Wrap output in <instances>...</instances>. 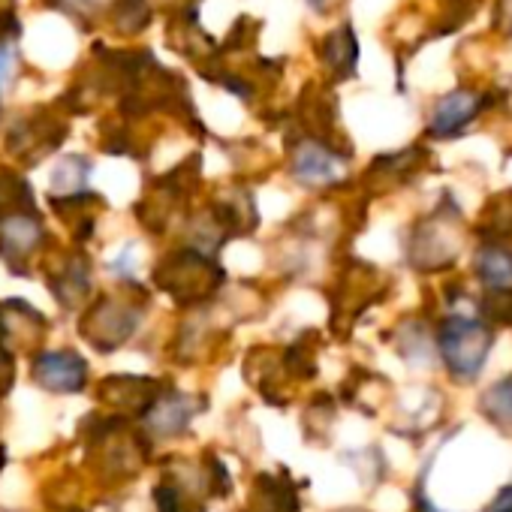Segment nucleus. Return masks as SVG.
Wrapping results in <instances>:
<instances>
[{
	"mask_svg": "<svg viewBox=\"0 0 512 512\" xmlns=\"http://www.w3.org/2000/svg\"><path fill=\"white\" fill-rule=\"evenodd\" d=\"M440 353L446 368L461 377L470 380L482 371L488 350H491V329L482 320H470V317H449L440 326L437 335Z\"/></svg>",
	"mask_w": 512,
	"mask_h": 512,
	"instance_id": "1",
	"label": "nucleus"
},
{
	"mask_svg": "<svg viewBox=\"0 0 512 512\" xmlns=\"http://www.w3.org/2000/svg\"><path fill=\"white\" fill-rule=\"evenodd\" d=\"M488 512H512V485H506V488L494 497V503L488 506Z\"/></svg>",
	"mask_w": 512,
	"mask_h": 512,
	"instance_id": "12",
	"label": "nucleus"
},
{
	"mask_svg": "<svg viewBox=\"0 0 512 512\" xmlns=\"http://www.w3.org/2000/svg\"><path fill=\"white\" fill-rule=\"evenodd\" d=\"M91 320L100 326L97 332H91V344H94L97 350L109 353V350H115L118 344H124V341L133 335V329H136V323H139V314L130 311L127 305L115 302V299H106V302L91 314Z\"/></svg>",
	"mask_w": 512,
	"mask_h": 512,
	"instance_id": "4",
	"label": "nucleus"
},
{
	"mask_svg": "<svg viewBox=\"0 0 512 512\" xmlns=\"http://www.w3.org/2000/svg\"><path fill=\"white\" fill-rule=\"evenodd\" d=\"M485 106H491V97H485V94H479V91H470V88L449 91L446 97L437 100L428 133L437 136V139L458 136V133L485 109Z\"/></svg>",
	"mask_w": 512,
	"mask_h": 512,
	"instance_id": "2",
	"label": "nucleus"
},
{
	"mask_svg": "<svg viewBox=\"0 0 512 512\" xmlns=\"http://www.w3.org/2000/svg\"><path fill=\"white\" fill-rule=\"evenodd\" d=\"M34 380L46 392H79L88 380V365L79 353L73 350H49L34 362Z\"/></svg>",
	"mask_w": 512,
	"mask_h": 512,
	"instance_id": "3",
	"label": "nucleus"
},
{
	"mask_svg": "<svg viewBox=\"0 0 512 512\" xmlns=\"http://www.w3.org/2000/svg\"><path fill=\"white\" fill-rule=\"evenodd\" d=\"M293 172L305 184H332L344 175L341 157L317 142H305L293 157Z\"/></svg>",
	"mask_w": 512,
	"mask_h": 512,
	"instance_id": "5",
	"label": "nucleus"
},
{
	"mask_svg": "<svg viewBox=\"0 0 512 512\" xmlns=\"http://www.w3.org/2000/svg\"><path fill=\"white\" fill-rule=\"evenodd\" d=\"M494 28L503 37H512V0H497V7H494Z\"/></svg>",
	"mask_w": 512,
	"mask_h": 512,
	"instance_id": "11",
	"label": "nucleus"
},
{
	"mask_svg": "<svg viewBox=\"0 0 512 512\" xmlns=\"http://www.w3.org/2000/svg\"><path fill=\"white\" fill-rule=\"evenodd\" d=\"M482 410L497 419V422H512V374L503 377L500 383H494L485 398H482Z\"/></svg>",
	"mask_w": 512,
	"mask_h": 512,
	"instance_id": "10",
	"label": "nucleus"
},
{
	"mask_svg": "<svg viewBox=\"0 0 512 512\" xmlns=\"http://www.w3.org/2000/svg\"><path fill=\"white\" fill-rule=\"evenodd\" d=\"M193 419V398L187 395H166L163 401L151 404L145 410V422L148 428L157 434V437H172V434H181L187 428V422Z\"/></svg>",
	"mask_w": 512,
	"mask_h": 512,
	"instance_id": "7",
	"label": "nucleus"
},
{
	"mask_svg": "<svg viewBox=\"0 0 512 512\" xmlns=\"http://www.w3.org/2000/svg\"><path fill=\"white\" fill-rule=\"evenodd\" d=\"M323 58L326 64L338 73V76H350L356 70L359 61V43L350 25H344L341 31H335L332 37H326L323 43Z\"/></svg>",
	"mask_w": 512,
	"mask_h": 512,
	"instance_id": "9",
	"label": "nucleus"
},
{
	"mask_svg": "<svg viewBox=\"0 0 512 512\" xmlns=\"http://www.w3.org/2000/svg\"><path fill=\"white\" fill-rule=\"evenodd\" d=\"M7 73H10V52L0 46V82L7 79Z\"/></svg>",
	"mask_w": 512,
	"mask_h": 512,
	"instance_id": "13",
	"label": "nucleus"
},
{
	"mask_svg": "<svg viewBox=\"0 0 512 512\" xmlns=\"http://www.w3.org/2000/svg\"><path fill=\"white\" fill-rule=\"evenodd\" d=\"M308 4L314 7V10H320V13H326L332 4H335V0H308Z\"/></svg>",
	"mask_w": 512,
	"mask_h": 512,
	"instance_id": "14",
	"label": "nucleus"
},
{
	"mask_svg": "<svg viewBox=\"0 0 512 512\" xmlns=\"http://www.w3.org/2000/svg\"><path fill=\"white\" fill-rule=\"evenodd\" d=\"M476 275L488 290L506 293L512 287V253L500 244H485L476 253Z\"/></svg>",
	"mask_w": 512,
	"mask_h": 512,
	"instance_id": "8",
	"label": "nucleus"
},
{
	"mask_svg": "<svg viewBox=\"0 0 512 512\" xmlns=\"http://www.w3.org/2000/svg\"><path fill=\"white\" fill-rule=\"evenodd\" d=\"M509 320H512V317H509Z\"/></svg>",
	"mask_w": 512,
	"mask_h": 512,
	"instance_id": "15",
	"label": "nucleus"
},
{
	"mask_svg": "<svg viewBox=\"0 0 512 512\" xmlns=\"http://www.w3.org/2000/svg\"><path fill=\"white\" fill-rule=\"evenodd\" d=\"M40 241H43V226L37 223V217L13 214L0 220V253H4L10 263L31 253Z\"/></svg>",
	"mask_w": 512,
	"mask_h": 512,
	"instance_id": "6",
	"label": "nucleus"
}]
</instances>
